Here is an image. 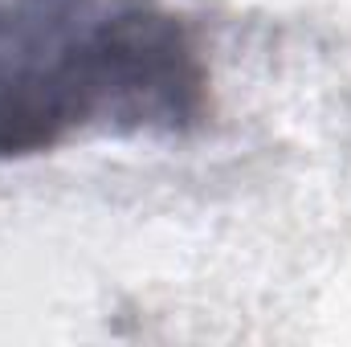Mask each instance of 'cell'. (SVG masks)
<instances>
[{
  "instance_id": "obj_1",
  "label": "cell",
  "mask_w": 351,
  "mask_h": 347,
  "mask_svg": "<svg viewBox=\"0 0 351 347\" xmlns=\"http://www.w3.org/2000/svg\"><path fill=\"white\" fill-rule=\"evenodd\" d=\"M208 66L160 0H0V164L82 135H188Z\"/></svg>"
}]
</instances>
